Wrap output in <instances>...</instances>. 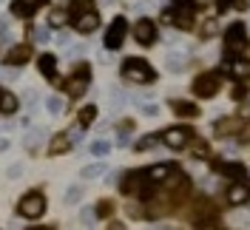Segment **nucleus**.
<instances>
[{
  "instance_id": "obj_1",
  "label": "nucleus",
  "mask_w": 250,
  "mask_h": 230,
  "mask_svg": "<svg viewBox=\"0 0 250 230\" xmlns=\"http://www.w3.org/2000/svg\"><path fill=\"white\" fill-rule=\"evenodd\" d=\"M17 213L23 216V219H40V216L46 213V196L37 193V190L26 193L23 199L17 202Z\"/></svg>"
},
{
  "instance_id": "obj_2",
  "label": "nucleus",
  "mask_w": 250,
  "mask_h": 230,
  "mask_svg": "<svg viewBox=\"0 0 250 230\" xmlns=\"http://www.w3.org/2000/svg\"><path fill=\"white\" fill-rule=\"evenodd\" d=\"M123 77L131 80V83H151L154 80V68L148 65L145 60H125L123 63Z\"/></svg>"
},
{
  "instance_id": "obj_3",
  "label": "nucleus",
  "mask_w": 250,
  "mask_h": 230,
  "mask_svg": "<svg viewBox=\"0 0 250 230\" xmlns=\"http://www.w3.org/2000/svg\"><path fill=\"white\" fill-rule=\"evenodd\" d=\"M125 31H128V23L125 17H114V23L105 31V48H120L125 43Z\"/></svg>"
},
{
  "instance_id": "obj_4",
  "label": "nucleus",
  "mask_w": 250,
  "mask_h": 230,
  "mask_svg": "<svg viewBox=\"0 0 250 230\" xmlns=\"http://www.w3.org/2000/svg\"><path fill=\"white\" fill-rule=\"evenodd\" d=\"M162 142H165L168 148H182V145L190 142V128H185V125L165 128V131H162Z\"/></svg>"
},
{
  "instance_id": "obj_5",
  "label": "nucleus",
  "mask_w": 250,
  "mask_h": 230,
  "mask_svg": "<svg viewBox=\"0 0 250 230\" xmlns=\"http://www.w3.org/2000/svg\"><path fill=\"white\" fill-rule=\"evenodd\" d=\"M216 91H219L216 74H202V77H196V83H193V94H196V97L210 100V97H216Z\"/></svg>"
},
{
  "instance_id": "obj_6",
  "label": "nucleus",
  "mask_w": 250,
  "mask_h": 230,
  "mask_svg": "<svg viewBox=\"0 0 250 230\" xmlns=\"http://www.w3.org/2000/svg\"><path fill=\"white\" fill-rule=\"evenodd\" d=\"M134 37H137V43H142V46H154V40H156L154 20H148V17L137 20V26H134Z\"/></svg>"
},
{
  "instance_id": "obj_7",
  "label": "nucleus",
  "mask_w": 250,
  "mask_h": 230,
  "mask_svg": "<svg viewBox=\"0 0 250 230\" xmlns=\"http://www.w3.org/2000/svg\"><path fill=\"white\" fill-rule=\"evenodd\" d=\"M88 83H91V77H88V68L83 65L80 74H74L65 83V91H68V97H83V94L88 91Z\"/></svg>"
},
{
  "instance_id": "obj_8",
  "label": "nucleus",
  "mask_w": 250,
  "mask_h": 230,
  "mask_svg": "<svg viewBox=\"0 0 250 230\" xmlns=\"http://www.w3.org/2000/svg\"><path fill=\"white\" fill-rule=\"evenodd\" d=\"M245 26L242 23H233L230 29H228V40H225V48L230 51V54H239L242 48H245Z\"/></svg>"
},
{
  "instance_id": "obj_9",
  "label": "nucleus",
  "mask_w": 250,
  "mask_h": 230,
  "mask_svg": "<svg viewBox=\"0 0 250 230\" xmlns=\"http://www.w3.org/2000/svg\"><path fill=\"white\" fill-rule=\"evenodd\" d=\"M97 26H100V17H97V12H80V15L74 17V29H77L80 34H91Z\"/></svg>"
},
{
  "instance_id": "obj_10",
  "label": "nucleus",
  "mask_w": 250,
  "mask_h": 230,
  "mask_svg": "<svg viewBox=\"0 0 250 230\" xmlns=\"http://www.w3.org/2000/svg\"><path fill=\"white\" fill-rule=\"evenodd\" d=\"M29 57H31V46H15L6 54V63H9V65H26Z\"/></svg>"
},
{
  "instance_id": "obj_11",
  "label": "nucleus",
  "mask_w": 250,
  "mask_h": 230,
  "mask_svg": "<svg viewBox=\"0 0 250 230\" xmlns=\"http://www.w3.org/2000/svg\"><path fill=\"white\" fill-rule=\"evenodd\" d=\"M71 148V139H68V134H54L51 137V142H48V153L51 156H60V153H65Z\"/></svg>"
},
{
  "instance_id": "obj_12",
  "label": "nucleus",
  "mask_w": 250,
  "mask_h": 230,
  "mask_svg": "<svg viewBox=\"0 0 250 230\" xmlns=\"http://www.w3.org/2000/svg\"><path fill=\"white\" fill-rule=\"evenodd\" d=\"M248 196H250V190L242 182L233 185V188H228V205H233V208H236V205H245Z\"/></svg>"
},
{
  "instance_id": "obj_13",
  "label": "nucleus",
  "mask_w": 250,
  "mask_h": 230,
  "mask_svg": "<svg viewBox=\"0 0 250 230\" xmlns=\"http://www.w3.org/2000/svg\"><path fill=\"white\" fill-rule=\"evenodd\" d=\"M168 173H173L171 165H154V168L142 170V176H145V179H151V182H165V179H168Z\"/></svg>"
},
{
  "instance_id": "obj_14",
  "label": "nucleus",
  "mask_w": 250,
  "mask_h": 230,
  "mask_svg": "<svg viewBox=\"0 0 250 230\" xmlns=\"http://www.w3.org/2000/svg\"><path fill=\"white\" fill-rule=\"evenodd\" d=\"M17 108H20V100H17L12 91H0V111L3 114H15Z\"/></svg>"
},
{
  "instance_id": "obj_15",
  "label": "nucleus",
  "mask_w": 250,
  "mask_h": 230,
  "mask_svg": "<svg viewBox=\"0 0 250 230\" xmlns=\"http://www.w3.org/2000/svg\"><path fill=\"white\" fill-rule=\"evenodd\" d=\"M171 108H173V114H179V117H199V108L193 105V103H182V100H173Z\"/></svg>"
},
{
  "instance_id": "obj_16",
  "label": "nucleus",
  "mask_w": 250,
  "mask_h": 230,
  "mask_svg": "<svg viewBox=\"0 0 250 230\" xmlns=\"http://www.w3.org/2000/svg\"><path fill=\"white\" fill-rule=\"evenodd\" d=\"M54 54H40V60H37V68H40V74L43 77H54Z\"/></svg>"
},
{
  "instance_id": "obj_17",
  "label": "nucleus",
  "mask_w": 250,
  "mask_h": 230,
  "mask_svg": "<svg viewBox=\"0 0 250 230\" xmlns=\"http://www.w3.org/2000/svg\"><path fill=\"white\" fill-rule=\"evenodd\" d=\"M228 71L233 77H250V63L248 60H233V63H228Z\"/></svg>"
},
{
  "instance_id": "obj_18",
  "label": "nucleus",
  "mask_w": 250,
  "mask_h": 230,
  "mask_svg": "<svg viewBox=\"0 0 250 230\" xmlns=\"http://www.w3.org/2000/svg\"><path fill=\"white\" fill-rule=\"evenodd\" d=\"M97 120V105H83L80 108V125L85 128V125H91Z\"/></svg>"
},
{
  "instance_id": "obj_19",
  "label": "nucleus",
  "mask_w": 250,
  "mask_h": 230,
  "mask_svg": "<svg viewBox=\"0 0 250 230\" xmlns=\"http://www.w3.org/2000/svg\"><path fill=\"white\" fill-rule=\"evenodd\" d=\"M48 23H51L54 29H60V26H65V23H68V15H65L62 9H54V12H51V17H48Z\"/></svg>"
},
{
  "instance_id": "obj_20",
  "label": "nucleus",
  "mask_w": 250,
  "mask_h": 230,
  "mask_svg": "<svg viewBox=\"0 0 250 230\" xmlns=\"http://www.w3.org/2000/svg\"><path fill=\"white\" fill-rule=\"evenodd\" d=\"M80 196H83V188H80V185H71V188L65 190V202H68V205H77Z\"/></svg>"
},
{
  "instance_id": "obj_21",
  "label": "nucleus",
  "mask_w": 250,
  "mask_h": 230,
  "mask_svg": "<svg viewBox=\"0 0 250 230\" xmlns=\"http://www.w3.org/2000/svg\"><path fill=\"white\" fill-rule=\"evenodd\" d=\"M100 173H105V165L100 162V165H88V168L83 170V179H97Z\"/></svg>"
},
{
  "instance_id": "obj_22",
  "label": "nucleus",
  "mask_w": 250,
  "mask_h": 230,
  "mask_svg": "<svg viewBox=\"0 0 250 230\" xmlns=\"http://www.w3.org/2000/svg\"><path fill=\"white\" fill-rule=\"evenodd\" d=\"M225 176H233V179H245V168L242 165H222Z\"/></svg>"
},
{
  "instance_id": "obj_23",
  "label": "nucleus",
  "mask_w": 250,
  "mask_h": 230,
  "mask_svg": "<svg viewBox=\"0 0 250 230\" xmlns=\"http://www.w3.org/2000/svg\"><path fill=\"white\" fill-rule=\"evenodd\" d=\"M236 120H222V123L216 125V134H222V137H225V134H233V128H236Z\"/></svg>"
},
{
  "instance_id": "obj_24",
  "label": "nucleus",
  "mask_w": 250,
  "mask_h": 230,
  "mask_svg": "<svg viewBox=\"0 0 250 230\" xmlns=\"http://www.w3.org/2000/svg\"><path fill=\"white\" fill-rule=\"evenodd\" d=\"M108 151H111L108 142H103V139H100V142H91V153H94V156H105Z\"/></svg>"
},
{
  "instance_id": "obj_25",
  "label": "nucleus",
  "mask_w": 250,
  "mask_h": 230,
  "mask_svg": "<svg viewBox=\"0 0 250 230\" xmlns=\"http://www.w3.org/2000/svg\"><path fill=\"white\" fill-rule=\"evenodd\" d=\"M46 105H48V114H60V111H62V100H60V97H48Z\"/></svg>"
},
{
  "instance_id": "obj_26",
  "label": "nucleus",
  "mask_w": 250,
  "mask_h": 230,
  "mask_svg": "<svg viewBox=\"0 0 250 230\" xmlns=\"http://www.w3.org/2000/svg\"><path fill=\"white\" fill-rule=\"evenodd\" d=\"M31 37H34L37 43H46V40H48V31L43 29V26H40V29H34V31H31Z\"/></svg>"
},
{
  "instance_id": "obj_27",
  "label": "nucleus",
  "mask_w": 250,
  "mask_h": 230,
  "mask_svg": "<svg viewBox=\"0 0 250 230\" xmlns=\"http://www.w3.org/2000/svg\"><path fill=\"white\" fill-rule=\"evenodd\" d=\"M23 142H26L29 148H34V145L40 142V131H31V134H29V137H26V139H23Z\"/></svg>"
},
{
  "instance_id": "obj_28",
  "label": "nucleus",
  "mask_w": 250,
  "mask_h": 230,
  "mask_svg": "<svg viewBox=\"0 0 250 230\" xmlns=\"http://www.w3.org/2000/svg\"><path fill=\"white\" fill-rule=\"evenodd\" d=\"M193 156H208V145L205 142H193Z\"/></svg>"
},
{
  "instance_id": "obj_29",
  "label": "nucleus",
  "mask_w": 250,
  "mask_h": 230,
  "mask_svg": "<svg viewBox=\"0 0 250 230\" xmlns=\"http://www.w3.org/2000/svg\"><path fill=\"white\" fill-rule=\"evenodd\" d=\"M154 142H156V137H142L140 142H137V148H140V151H145V148H151Z\"/></svg>"
},
{
  "instance_id": "obj_30",
  "label": "nucleus",
  "mask_w": 250,
  "mask_h": 230,
  "mask_svg": "<svg viewBox=\"0 0 250 230\" xmlns=\"http://www.w3.org/2000/svg\"><path fill=\"white\" fill-rule=\"evenodd\" d=\"M94 210H88V208H83V213H80V219H83V225H91V219H94Z\"/></svg>"
},
{
  "instance_id": "obj_31",
  "label": "nucleus",
  "mask_w": 250,
  "mask_h": 230,
  "mask_svg": "<svg viewBox=\"0 0 250 230\" xmlns=\"http://www.w3.org/2000/svg\"><path fill=\"white\" fill-rule=\"evenodd\" d=\"M168 63H171V71H179V68H185V63L179 60L176 54H171V60H168Z\"/></svg>"
},
{
  "instance_id": "obj_32",
  "label": "nucleus",
  "mask_w": 250,
  "mask_h": 230,
  "mask_svg": "<svg viewBox=\"0 0 250 230\" xmlns=\"http://www.w3.org/2000/svg\"><path fill=\"white\" fill-rule=\"evenodd\" d=\"M40 3H46V0H23V6H26V12H29V15L40 6Z\"/></svg>"
},
{
  "instance_id": "obj_33",
  "label": "nucleus",
  "mask_w": 250,
  "mask_h": 230,
  "mask_svg": "<svg viewBox=\"0 0 250 230\" xmlns=\"http://www.w3.org/2000/svg\"><path fill=\"white\" fill-rule=\"evenodd\" d=\"M142 114H145V117H156V114H159V108L148 103V105H142Z\"/></svg>"
},
{
  "instance_id": "obj_34",
  "label": "nucleus",
  "mask_w": 250,
  "mask_h": 230,
  "mask_svg": "<svg viewBox=\"0 0 250 230\" xmlns=\"http://www.w3.org/2000/svg\"><path fill=\"white\" fill-rule=\"evenodd\" d=\"M236 0H216V6H219V12H225V9H230Z\"/></svg>"
},
{
  "instance_id": "obj_35",
  "label": "nucleus",
  "mask_w": 250,
  "mask_h": 230,
  "mask_svg": "<svg viewBox=\"0 0 250 230\" xmlns=\"http://www.w3.org/2000/svg\"><path fill=\"white\" fill-rule=\"evenodd\" d=\"M97 213H100V216L111 213V202H103V205H100V208H97Z\"/></svg>"
},
{
  "instance_id": "obj_36",
  "label": "nucleus",
  "mask_w": 250,
  "mask_h": 230,
  "mask_svg": "<svg viewBox=\"0 0 250 230\" xmlns=\"http://www.w3.org/2000/svg\"><path fill=\"white\" fill-rule=\"evenodd\" d=\"M176 3H182V6H205V0H176Z\"/></svg>"
},
{
  "instance_id": "obj_37",
  "label": "nucleus",
  "mask_w": 250,
  "mask_h": 230,
  "mask_svg": "<svg viewBox=\"0 0 250 230\" xmlns=\"http://www.w3.org/2000/svg\"><path fill=\"white\" fill-rule=\"evenodd\" d=\"M162 23H173V12L168 9V12H162Z\"/></svg>"
},
{
  "instance_id": "obj_38",
  "label": "nucleus",
  "mask_w": 250,
  "mask_h": 230,
  "mask_svg": "<svg viewBox=\"0 0 250 230\" xmlns=\"http://www.w3.org/2000/svg\"><path fill=\"white\" fill-rule=\"evenodd\" d=\"M17 173H20V165H12L9 168V179H17Z\"/></svg>"
},
{
  "instance_id": "obj_39",
  "label": "nucleus",
  "mask_w": 250,
  "mask_h": 230,
  "mask_svg": "<svg viewBox=\"0 0 250 230\" xmlns=\"http://www.w3.org/2000/svg\"><path fill=\"white\" fill-rule=\"evenodd\" d=\"M0 37H3V40H9V26H6V23H0Z\"/></svg>"
},
{
  "instance_id": "obj_40",
  "label": "nucleus",
  "mask_w": 250,
  "mask_h": 230,
  "mask_svg": "<svg viewBox=\"0 0 250 230\" xmlns=\"http://www.w3.org/2000/svg\"><path fill=\"white\" fill-rule=\"evenodd\" d=\"M213 31H216V23H213V20H210V23H208V26H205V31H202V34H213Z\"/></svg>"
},
{
  "instance_id": "obj_41",
  "label": "nucleus",
  "mask_w": 250,
  "mask_h": 230,
  "mask_svg": "<svg viewBox=\"0 0 250 230\" xmlns=\"http://www.w3.org/2000/svg\"><path fill=\"white\" fill-rule=\"evenodd\" d=\"M9 148V139H0V151H6Z\"/></svg>"
},
{
  "instance_id": "obj_42",
  "label": "nucleus",
  "mask_w": 250,
  "mask_h": 230,
  "mask_svg": "<svg viewBox=\"0 0 250 230\" xmlns=\"http://www.w3.org/2000/svg\"><path fill=\"white\" fill-rule=\"evenodd\" d=\"M74 3H88V0H74Z\"/></svg>"
},
{
  "instance_id": "obj_43",
  "label": "nucleus",
  "mask_w": 250,
  "mask_h": 230,
  "mask_svg": "<svg viewBox=\"0 0 250 230\" xmlns=\"http://www.w3.org/2000/svg\"><path fill=\"white\" fill-rule=\"evenodd\" d=\"M248 202H250V196H248Z\"/></svg>"
}]
</instances>
